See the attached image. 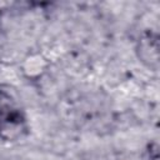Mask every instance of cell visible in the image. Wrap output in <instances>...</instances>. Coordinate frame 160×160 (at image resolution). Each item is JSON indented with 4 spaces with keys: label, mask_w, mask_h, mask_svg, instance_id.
Here are the masks:
<instances>
[{
    "label": "cell",
    "mask_w": 160,
    "mask_h": 160,
    "mask_svg": "<svg viewBox=\"0 0 160 160\" xmlns=\"http://www.w3.org/2000/svg\"><path fill=\"white\" fill-rule=\"evenodd\" d=\"M25 130V118L16 100L0 88V138L14 140Z\"/></svg>",
    "instance_id": "6da1fadb"
}]
</instances>
